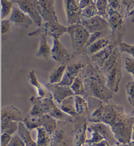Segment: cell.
Returning a JSON list of instances; mask_svg holds the SVG:
<instances>
[{
    "mask_svg": "<svg viewBox=\"0 0 134 146\" xmlns=\"http://www.w3.org/2000/svg\"><path fill=\"white\" fill-rule=\"evenodd\" d=\"M88 122H102L110 127L119 144L131 141L134 126V114H127L120 105L107 103L101 104L88 115Z\"/></svg>",
    "mask_w": 134,
    "mask_h": 146,
    "instance_id": "6da1fadb",
    "label": "cell"
},
{
    "mask_svg": "<svg viewBox=\"0 0 134 146\" xmlns=\"http://www.w3.org/2000/svg\"><path fill=\"white\" fill-rule=\"evenodd\" d=\"M81 74L86 90L85 96H92L108 103L114 93L107 86L106 78L100 68L90 61Z\"/></svg>",
    "mask_w": 134,
    "mask_h": 146,
    "instance_id": "7a4b0ae2",
    "label": "cell"
},
{
    "mask_svg": "<svg viewBox=\"0 0 134 146\" xmlns=\"http://www.w3.org/2000/svg\"><path fill=\"white\" fill-rule=\"evenodd\" d=\"M67 33L71 38V47L74 56L86 53V46L89 39L90 33L81 24L68 26Z\"/></svg>",
    "mask_w": 134,
    "mask_h": 146,
    "instance_id": "3957f363",
    "label": "cell"
},
{
    "mask_svg": "<svg viewBox=\"0 0 134 146\" xmlns=\"http://www.w3.org/2000/svg\"><path fill=\"white\" fill-rule=\"evenodd\" d=\"M29 101L32 104H37L39 105L44 110L45 113L56 119L66 122L73 121V117L66 115L61 110L60 108H58L56 106L53 96L46 98H41L32 96L29 98Z\"/></svg>",
    "mask_w": 134,
    "mask_h": 146,
    "instance_id": "277c9868",
    "label": "cell"
},
{
    "mask_svg": "<svg viewBox=\"0 0 134 146\" xmlns=\"http://www.w3.org/2000/svg\"><path fill=\"white\" fill-rule=\"evenodd\" d=\"M108 22L111 30V42L119 46L124 33V17L122 13L113 10L108 7L107 10Z\"/></svg>",
    "mask_w": 134,
    "mask_h": 146,
    "instance_id": "5b68a950",
    "label": "cell"
},
{
    "mask_svg": "<svg viewBox=\"0 0 134 146\" xmlns=\"http://www.w3.org/2000/svg\"><path fill=\"white\" fill-rule=\"evenodd\" d=\"M22 122L30 131L39 127H43L51 135L54 133L58 127V122L56 119L47 114L41 117H25Z\"/></svg>",
    "mask_w": 134,
    "mask_h": 146,
    "instance_id": "8992f818",
    "label": "cell"
},
{
    "mask_svg": "<svg viewBox=\"0 0 134 146\" xmlns=\"http://www.w3.org/2000/svg\"><path fill=\"white\" fill-rule=\"evenodd\" d=\"M67 27L57 22H44L36 30L28 34L30 36H39L42 34L50 36L54 38H59L63 34L67 33Z\"/></svg>",
    "mask_w": 134,
    "mask_h": 146,
    "instance_id": "52a82bcc",
    "label": "cell"
},
{
    "mask_svg": "<svg viewBox=\"0 0 134 146\" xmlns=\"http://www.w3.org/2000/svg\"><path fill=\"white\" fill-rule=\"evenodd\" d=\"M66 121H62L56 131L51 134L52 143L51 146H69L71 142V133L67 126Z\"/></svg>",
    "mask_w": 134,
    "mask_h": 146,
    "instance_id": "ba28073f",
    "label": "cell"
},
{
    "mask_svg": "<svg viewBox=\"0 0 134 146\" xmlns=\"http://www.w3.org/2000/svg\"><path fill=\"white\" fill-rule=\"evenodd\" d=\"M36 8L39 14L45 22H57L54 1L53 0H41L35 1Z\"/></svg>",
    "mask_w": 134,
    "mask_h": 146,
    "instance_id": "9c48e42d",
    "label": "cell"
},
{
    "mask_svg": "<svg viewBox=\"0 0 134 146\" xmlns=\"http://www.w3.org/2000/svg\"><path fill=\"white\" fill-rule=\"evenodd\" d=\"M107 86L113 93L119 91V84L122 80V60L121 57L118 59L115 65L105 75Z\"/></svg>",
    "mask_w": 134,
    "mask_h": 146,
    "instance_id": "30bf717a",
    "label": "cell"
},
{
    "mask_svg": "<svg viewBox=\"0 0 134 146\" xmlns=\"http://www.w3.org/2000/svg\"><path fill=\"white\" fill-rule=\"evenodd\" d=\"M86 65V64L82 62H75L67 65L63 78L58 84L66 87L71 86L76 78L83 72Z\"/></svg>",
    "mask_w": 134,
    "mask_h": 146,
    "instance_id": "8fae6325",
    "label": "cell"
},
{
    "mask_svg": "<svg viewBox=\"0 0 134 146\" xmlns=\"http://www.w3.org/2000/svg\"><path fill=\"white\" fill-rule=\"evenodd\" d=\"M13 3H17L19 9L26 14L33 20L34 24L39 27L43 24V19L39 14L36 8L35 1L30 0H20V1H13Z\"/></svg>",
    "mask_w": 134,
    "mask_h": 146,
    "instance_id": "7c38bea8",
    "label": "cell"
},
{
    "mask_svg": "<svg viewBox=\"0 0 134 146\" xmlns=\"http://www.w3.org/2000/svg\"><path fill=\"white\" fill-rule=\"evenodd\" d=\"M63 4H64L67 23L69 26L80 24L81 21L82 9L79 6V1L65 0L63 1Z\"/></svg>",
    "mask_w": 134,
    "mask_h": 146,
    "instance_id": "4fadbf2b",
    "label": "cell"
},
{
    "mask_svg": "<svg viewBox=\"0 0 134 146\" xmlns=\"http://www.w3.org/2000/svg\"><path fill=\"white\" fill-rule=\"evenodd\" d=\"M80 24L83 25L90 34L107 30L109 28L107 20L100 16H96L88 20H83Z\"/></svg>",
    "mask_w": 134,
    "mask_h": 146,
    "instance_id": "5bb4252c",
    "label": "cell"
},
{
    "mask_svg": "<svg viewBox=\"0 0 134 146\" xmlns=\"http://www.w3.org/2000/svg\"><path fill=\"white\" fill-rule=\"evenodd\" d=\"M45 86L51 93L54 101L59 105L66 98L75 95L70 87L60 86L58 84H51L49 82L45 84Z\"/></svg>",
    "mask_w": 134,
    "mask_h": 146,
    "instance_id": "9a60e30c",
    "label": "cell"
},
{
    "mask_svg": "<svg viewBox=\"0 0 134 146\" xmlns=\"http://www.w3.org/2000/svg\"><path fill=\"white\" fill-rule=\"evenodd\" d=\"M96 131L98 132L103 136L104 140H106L112 146L119 145L117 139L113 133L110 127L105 123L102 122L89 123L88 125V131Z\"/></svg>",
    "mask_w": 134,
    "mask_h": 146,
    "instance_id": "2e32d148",
    "label": "cell"
},
{
    "mask_svg": "<svg viewBox=\"0 0 134 146\" xmlns=\"http://www.w3.org/2000/svg\"><path fill=\"white\" fill-rule=\"evenodd\" d=\"M51 56L56 62L65 64L71 59V55L65 48L59 38H54L51 48Z\"/></svg>",
    "mask_w": 134,
    "mask_h": 146,
    "instance_id": "e0dca14e",
    "label": "cell"
},
{
    "mask_svg": "<svg viewBox=\"0 0 134 146\" xmlns=\"http://www.w3.org/2000/svg\"><path fill=\"white\" fill-rule=\"evenodd\" d=\"M9 20L15 26L24 28H28L33 23V20L29 17L17 7H13L12 13L10 15Z\"/></svg>",
    "mask_w": 134,
    "mask_h": 146,
    "instance_id": "ac0fdd59",
    "label": "cell"
},
{
    "mask_svg": "<svg viewBox=\"0 0 134 146\" xmlns=\"http://www.w3.org/2000/svg\"><path fill=\"white\" fill-rule=\"evenodd\" d=\"M23 119L24 118L22 117L21 111L13 105L4 107L2 108L1 121L22 122Z\"/></svg>",
    "mask_w": 134,
    "mask_h": 146,
    "instance_id": "d6986e66",
    "label": "cell"
},
{
    "mask_svg": "<svg viewBox=\"0 0 134 146\" xmlns=\"http://www.w3.org/2000/svg\"><path fill=\"white\" fill-rule=\"evenodd\" d=\"M117 46H116L113 43H111V44L101 50L98 53L93 55L92 56H90V61L97 65L99 68H101L103 67L104 63L109 58V57L111 56L113 50Z\"/></svg>",
    "mask_w": 134,
    "mask_h": 146,
    "instance_id": "ffe728a7",
    "label": "cell"
},
{
    "mask_svg": "<svg viewBox=\"0 0 134 146\" xmlns=\"http://www.w3.org/2000/svg\"><path fill=\"white\" fill-rule=\"evenodd\" d=\"M28 80L31 86L35 87L37 91V97L41 98H46L52 96L51 93L47 90V88L44 86L41 82L38 80L37 76L33 70L29 71L28 74Z\"/></svg>",
    "mask_w": 134,
    "mask_h": 146,
    "instance_id": "44dd1931",
    "label": "cell"
},
{
    "mask_svg": "<svg viewBox=\"0 0 134 146\" xmlns=\"http://www.w3.org/2000/svg\"><path fill=\"white\" fill-rule=\"evenodd\" d=\"M88 121L85 120L79 123L78 126L75 128V146H83L86 144V131H88Z\"/></svg>",
    "mask_w": 134,
    "mask_h": 146,
    "instance_id": "7402d4cb",
    "label": "cell"
},
{
    "mask_svg": "<svg viewBox=\"0 0 134 146\" xmlns=\"http://www.w3.org/2000/svg\"><path fill=\"white\" fill-rule=\"evenodd\" d=\"M60 109L67 115L75 118L79 115L77 113L75 103V95L66 98L60 104Z\"/></svg>",
    "mask_w": 134,
    "mask_h": 146,
    "instance_id": "603a6c76",
    "label": "cell"
},
{
    "mask_svg": "<svg viewBox=\"0 0 134 146\" xmlns=\"http://www.w3.org/2000/svg\"><path fill=\"white\" fill-rule=\"evenodd\" d=\"M51 55V48L47 42V36L42 34L39 35V44L37 51L35 52V56L37 58L48 59Z\"/></svg>",
    "mask_w": 134,
    "mask_h": 146,
    "instance_id": "cb8c5ba5",
    "label": "cell"
},
{
    "mask_svg": "<svg viewBox=\"0 0 134 146\" xmlns=\"http://www.w3.org/2000/svg\"><path fill=\"white\" fill-rule=\"evenodd\" d=\"M112 42H111V39H109L106 37H102L86 48V54H87L89 56H92L93 55L98 53L99 52L108 46Z\"/></svg>",
    "mask_w": 134,
    "mask_h": 146,
    "instance_id": "d4e9b609",
    "label": "cell"
},
{
    "mask_svg": "<svg viewBox=\"0 0 134 146\" xmlns=\"http://www.w3.org/2000/svg\"><path fill=\"white\" fill-rule=\"evenodd\" d=\"M18 134L24 141L26 146H38L37 142L31 138L30 131L26 127L23 122H19Z\"/></svg>",
    "mask_w": 134,
    "mask_h": 146,
    "instance_id": "484cf974",
    "label": "cell"
},
{
    "mask_svg": "<svg viewBox=\"0 0 134 146\" xmlns=\"http://www.w3.org/2000/svg\"><path fill=\"white\" fill-rule=\"evenodd\" d=\"M37 130V144L38 146H51L52 143L51 135L43 127H39Z\"/></svg>",
    "mask_w": 134,
    "mask_h": 146,
    "instance_id": "4316f807",
    "label": "cell"
},
{
    "mask_svg": "<svg viewBox=\"0 0 134 146\" xmlns=\"http://www.w3.org/2000/svg\"><path fill=\"white\" fill-rule=\"evenodd\" d=\"M75 103L77 113L79 115L89 114L88 104L85 98H83L82 96L75 95Z\"/></svg>",
    "mask_w": 134,
    "mask_h": 146,
    "instance_id": "83f0119b",
    "label": "cell"
},
{
    "mask_svg": "<svg viewBox=\"0 0 134 146\" xmlns=\"http://www.w3.org/2000/svg\"><path fill=\"white\" fill-rule=\"evenodd\" d=\"M67 65L65 64H61L53 70L49 74V83L58 84L60 83L63 78V75L66 69Z\"/></svg>",
    "mask_w": 134,
    "mask_h": 146,
    "instance_id": "f1b7e54d",
    "label": "cell"
},
{
    "mask_svg": "<svg viewBox=\"0 0 134 146\" xmlns=\"http://www.w3.org/2000/svg\"><path fill=\"white\" fill-rule=\"evenodd\" d=\"M70 88L74 93L75 95L82 96V97L86 95V90L82 74L76 78V79L73 82L72 85L70 86Z\"/></svg>",
    "mask_w": 134,
    "mask_h": 146,
    "instance_id": "f546056e",
    "label": "cell"
},
{
    "mask_svg": "<svg viewBox=\"0 0 134 146\" xmlns=\"http://www.w3.org/2000/svg\"><path fill=\"white\" fill-rule=\"evenodd\" d=\"M19 123L9 121H1V132L13 136L15 132L18 131Z\"/></svg>",
    "mask_w": 134,
    "mask_h": 146,
    "instance_id": "4dcf8cb0",
    "label": "cell"
},
{
    "mask_svg": "<svg viewBox=\"0 0 134 146\" xmlns=\"http://www.w3.org/2000/svg\"><path fill=\"white\" fill-rule=\"evenodd\" d=\"M96 16H99L98 11L97 10V8L96 7V4L94 3L88 6L87 7L85 8L82 10L81 12V20H88Z\"/></svg>",
    "mask_w": 134,
    "mask_h": 146,
    "instance_id": "1f68e13d",
    "label": "cell"
},
{
    "mask_svg": "<svg viewBox=\"0 0 134 146\" xmlns=\"http://www.w3.org/2000/svg\"><path fill=\"white\" fill-rule=\"evenodd\" d=\"M13 2L7 0H1V18L2 20L5 19L11 14L13 11Z\"/></svg>",
    "mask_w": 134,
    "mask_h": 146,
    "instance_id": "d6a6232c",
    "label": "cell"
},
{
    "mask_svg": "<svg viewBox=\"0 0 134 146\" xmlns=\"http://www.w3.org/2000/svg\"><path fill=\"white\" fill-rule=\"evenodd\" d=\"M95 4H96L97 10L98 11L99 15L104 18L107 17L108 1L98 0V1H95Z\"/></svg>",
    "mask_w": 134,
    "mask_h": 146,
    "instance_id": "836d02e7",
    "label": "cell"
},
{
    "mask_svg": "<svg viewBox=\"0 0 134 146\" xmlns=\"http://www.w3.org/2000/svg\"><path fill=\"white\" fill-rule=\"evenodd\" d=\"M126 91L129 103L134 107V81L129 82L126 84Z\"/></svg>",
    "mask_w": 134,
    "mask_h": 146,
    "instance_id": "e575fe53",
    "label": "cell"
},
{
    "mask_svg": "<svg viewBox=\"0 0 134 146\" xmlns=\"http://www.w3.org/2000/svg\"><path fill=\"white\" fill-rule=\"evenodd\" d=\"M45 112L39 105L33 104L29 113V117H41L45 115Z\"/></svg>",
    "mask_w": 134,
    "mask_h": 146,
    "instance_id": "d590c367",
    "label": "cell"
},
{
    "mask_svg": "<svg viewBox=\"0 0 134 146\" xmlns=\"http://www.w3.org/2000/svg\"><path fill=\"white\" fill-rule=\"evenodd\" d=\"M89 132L92 133V137L91 138L87 139V140H86V144H88L90 146L94 144V143L100 142V141L104 140L103 136H102L98 132H97L96 131H90Z\"/></svg>",
    "mask_w": 134,
    "mask_h": 146,
    "instance_id": "8d00e7d4",
    "label": "cell"
},
{
    "mask_svg": "<svg viewBox=\"0 0 134 146\" xmlns=\"http://www.w3.org/2000/svg\"><path fill=\"white\" fill-rule=\"evenodd\" d=\"M105 31H99V32H97V33L90 34L89 39H88L87 44H86V48L87 47L89 46L90 45H91L92 43L96 42L97 40H98V39H99V38H101L102 37H105Z\"/></svg>",
    "mask_w": 134,
    "mask_h": 146,
    "instance_id": "74e56055",
    "label": "cell"
},
{
    "mask_svg": "<svg viewBox=\"0 0 134 146\" xmlns=\"http://www.w3.org/2000/svg\"><path fill=\"white\" fill-rule=\"evenodd\" d=\"M120 52H125L134 58V44H129L125 42H121L119 46Z\"/></svg>",
    "mask_w": 134,
    "mask_h": 146,
    "instance_id": "f35d334b",
    "label": "cell"
},
{
    "mask_svg": "<svg viewBox=\"0 0 134 146\" xmlns=\"http://www.w3.org/2000/svg\"><path fill=\"white\" fill-rule=\"evenodd\" d=\"M11 24L9 19H4L1 21V33L2 35H5L10 31Z\"/></svg>",
    "mask_w": 134,
    "mask_h": 146,
    "instance_id": "ab89813d",
    "label": "cell"
},
{
    "mask_svg": "<svg viewBox=\"0 0 134 146\" xmlns=\"http://www.w3.org/2000/svg\"><path fill=\"white\" fill-rule=\"evenodd\" d=\"M124 67L127 71L132 74L134 78V59L129 58H126Z\"/></svg>",
    "mask_w": 134,
    "mask_h": 146,
    "instance_id": "60d3db41",
    "label": "cell"
},
{
    "mask_svg": "<svg viewBox=\"0 0 134 146\" xmlns=\"http://www.w3.org/2000/svg\"><path fill=\"white\" fill-rule=\"evenodd\" d=\"M7 146H26V145L24 141L19 136V134L17 135L15 134V135H13L10 143Z\"/></svg>",
    "mask_w": 134,
    "mask_h": 146,
    "instance_id": "b9f144b4",
    "label": "cell"
},
{
    "mask_svg": "<svg viewBox=\"0 0 134 146\" xmlns=\"http://www.w3.org/2000/svg\"><path fill=\"white\" fill-rule=\"evenodd\" d=\"M108 7L113 10L119 11L121 13L122 11V3L121 1H117V0H110L108 1Z\"/></svg>",
    "mask_w": 134,
    "mask_h": 146,
    "instance_id": "7bdbcfd3",
    "label": "cell"
},
{
    "mask_svg": "<svg viewBox=\"0 0 134 146\" xmlns=\"http://www.w3.org/2000/svg\"><path fill=\"white\" fill-rule=\"evenodd\" d=\"M13 136L6 133H2L1 135V144L2 146H7L10 143Z\"/></svg>",
    "mask_w": 134,
    "mask_h": 146,
    "instance_id": "ee69618b",
    "label": "cell"
},
{
    "mask_svg": "<svg viewBox=\"0 0 134 146\" xmlns=\"http://www.w3.org/2000/svg\"><path fill=\"white\" fill-rule=\"evenodd\" d=\"M94 3V1H92V0H81V1H79V6H80L82 10Z\"/></svg>",
    "mask_w": 134,
    "mask_h": 146,
    "instance_id": "f6af8a7d",
    "label": "cell"
},
{
    "mask_svg": "<svg viewBox=\"0 0 134 146\" xmlns=\"http://www.w3.org/2000/svg\"><path fill=\"white\" fill-rule=\"evenodd\" d=\"M90 146H112L109 142H108L106 140H102L99 143H94V144H92Z\"/></svg>",
    "mask_w": 134,
    "mask_h": 146,
    "instance_id": "bcb514c9",
    "label": "cell"
},
{
    "mask_svg": "<svg viewBox=\"0 0 134 146\" xmlns=\"http://www.w3.org/2000/svg\"><path fill=\"white\" fill-rule=\"evenodd\" d=\"M123 146H134V141H131L130 142H129L128 143H126V144H122Z\"/></svg>",
    "mask_w": 134,
    "mask_h": 146,
    "instance_id": "7dc6e473",
    "label": "cell"
},
{
    "mask_svg": "<svg viewBox=\"0 0 134 146\" xmlns=\"http://www.w3.org/2000/svg\"><path fill=\"white\" fill-rule=\"evenodd\" d=\"M131 141H134V126L132 128V132H131Z\"/></svg>",
    "mask_w": 134,
    "mask_h": 146,
    "instance_id": "c3c4849f",
    "label": "cell"
},
{
    "mask_svg": "<svg viewBox=\"0 0 134 146\" xmlns=\"http://www.w3.org/2000/svg\"><path fill=\"white\" fill-rule=\"evenodd\" d=\"M130 17H131V21H132L133 22H134V13H133L132 14H131Z\"/></svg>",
    "mask_w": 134,
    "mask_h": 146,
    "instance_id": "681fc988",
    "label": "cell"
},
{
    "mask_svg": "<svg viewBox=\"0 0 134 146\" xmlns=\"http://www.w3.org/2000/svg\"><path fill=\"white\" fill-rule=\"evenodd\" d=\"M117 146H123V145H122V144H119V145H118Z\"/></svg>",
    "mask_w": 134,
    "mask_h": 146,
    "instance_id": "f907efd6",
    "label": "cell"
}]
</instances>
